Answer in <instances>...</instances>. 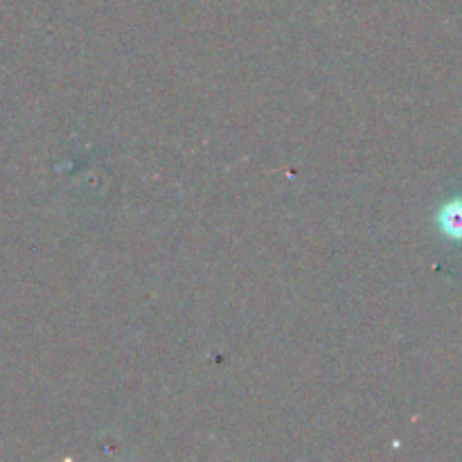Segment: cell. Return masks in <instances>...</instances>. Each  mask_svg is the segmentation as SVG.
Masks as SVG:
<instances>
[{
    "mask_svg": "<svg viewBox=\"0 0 462 462\" xmlns=\"http://www.w3.org/2000/svg\"><path fill=\"white\" fill-rule=\"evenodd\" d=\"M440 226L449 237L462 239V199H454L442 208Z\"/></svg>",
    "mask_w": 462,
    "mask_h": 462,
    "instance_id": "cell-1",
    "label": "cell"
}]
</instances>
